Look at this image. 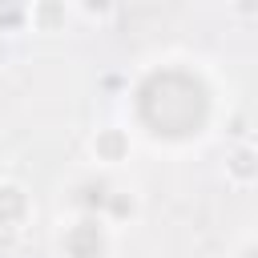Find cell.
Segmentation results:
<instances>
[{
    "instance_id": "cell-2",
    "label": "cell",
    "mask_w": 258,
    "mask_h": 258,
    "mask_svg": "<svg viewBox=\"0 0 258 258\" xmlns=\"http://www.w3.org/2000/svg\"><path fill=\"white\" fill-rule=\"evenodd\" d=\"M20 20V0H0V24H16Z\"/></svg>"
},
{
    "instance_id": "cell-1",
    "label": "cell",
    "mask_w": 258,
    "mask_h": 258,
    "mask_svg": "<svg viewBox=\"0 0 258 258\" xmlns=\"http://www.w3.org/2000/svg\"><path fill=\"white\" fill-rule=\"evenodd\" d=\"M20 210H24V198H20V189L4 185V189H0V218H16Z\"/></svg>"
}]
</instances>
